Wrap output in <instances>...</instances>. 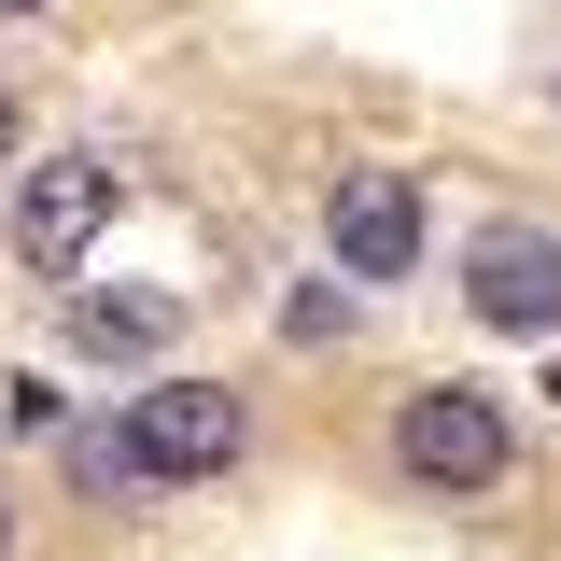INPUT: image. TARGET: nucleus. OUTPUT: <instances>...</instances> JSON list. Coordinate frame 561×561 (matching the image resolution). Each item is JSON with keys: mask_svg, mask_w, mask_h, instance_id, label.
<instances>
[{"mask_svg": "<svg viewBox=\"0 0 561 561\" xmlns=\"http://www.w3.org/2000/svg\"><path fill=\"white\" fill-rule=\"evenodd\" d=\"M113 197H127V183H113L99 154H57V169H28V197H14V253H28L43 280H70V267H84V239L113 225Z\"/></svg>", "mask_w": 561, "mask_h": 561, "instance_id": "nucleus-4", "label": "nucleus"}, {"mask_svg": "<svg viewBox=\"0 0 561 561\" xmlns=\"http://www.w3.org/2000/svg\"><path fill=\"white\" fill-rule=\"evenodd\" d=\"M393 463H408L421 491H491L505 478V408L463 393V379H421L408 421H393Z\"/></svg>", "mask_w": 561, "mask_h": 561, "instance_id": "nucleus-2", "label": "nucleus"}, {"mask_svg": "<svg viewBox=\"0 0 561 561\" xmlns=\"http://www.w3.org/2000/svg\"><path fill=\"white\" fill-rule=\"evenodd\" d=\"M127 449H140L154 491H183V478H225V463L253 449V421H239V393H210V379H154L127 408Z\"/></svg>", "mask_w": 561, "mask_h": 561, "instance_id": "nucleus-1", "label": "nucleus"}, {"mask_svg": "<svg viewBox=\"0 0 561 561\" xmlns=\"http://www.w3.org/2000/svg\"><path fill=\"white\" fill-rule=\"evenodd\" d=\"M0 548H14V505H0Z\"/></svg>", "mask_w": 561, "mask_h": 561, "instance_id": "nucleus-10", "label": "nucleus"}, {"mask_svg": "<svg viewBox=\"0 0 561 561\" xmlns=\"http://www.w3.org/2000/svg\"><path fill=\"white\" fill-rule=\"evenodd\" d=\"M0 14H43V0H0Z\"/></svg>", "mask_w": 561, "mask_h": 561, "instance_id": "nucleus-9", "label": "nucleus"}, {"mask_svg": "<svg viewBox=\"0 0 561 561\" xmlns=\"http://www.w3.org/2000/svg\"><path fill=\"white\" fill-rule=\"evenodd\" d=\"M548 393H561V379H548Z\"/></svg>", "mask_w": 561, "mask_h": 561, "instance_id": "nucleus-11", "label": "nucleus"}, {"mask_svg": "<svg viewBox=\"0 0 561 561\" xmlns=\"http://www.w3.org/2000/svg\"><path fill=\"white\" fill-rule=\"evenodd\" d=\"M463 295H478V323H505V337H561V239L548 225H491L478 253H463Z\"/></svg>", "mask_w": 561, "mask_h": 561, "instance_id": "nucleus-5", "label": "nucleus"}, {"mask_svg": "<svg viewBox=\"0 0 561 561\" xmlns=\"http://www.w3.org/2000/svg\"><path fill=\"white\" fill-rule=\"evenodd\" d=\"M169 337H183V295H169V280H113V295H70V351H99V365H154Z\"/></svg>", "mask_w": 561, "mask_h": 561, "instance_id": "nucleus-6", "label": "nucleus"}, {"mask_svg": "<svg viewBox=\"0 0 561 561\" xmlns=\"http://www.w3.org/2000/svg\"><path fill=\"white\" fill-rule=\"evenodd\" d=\"M323 239H337L351 280H408V267H421V183H408V169H337Z\"/></svg>", "mask_w": 561, "mask_h": 561, "instance_id": "nucleus-3", "label": "nucleus"}, {"mask_svg": "<svg viewBox=\"0 0 561 561\" xmlns=\"http://www.w3.org/2000/svg\"><path fill=\"white\" fill-rule=\"evenodd\" d=\"M70 491H99V505L154 491V478H140V449H127V421H70Z\"/></svg>", "mask_w": 561, "mask_h": 561, "instance_id": "nucleus-7", "label": "nucleus"}, {"mask_svg": "<svg viewBox=\"0 0 561 561\" xmlns=\"http://www.w3.org/2000/svg\"><path fill=\"white\" fill-rule=\"evenodd\" d=\"M0 154H14V84H0Z\"/></svg>", "mask_w": 561, "mask_h": 561, "instance_id": "nucleus-8", "label": "nucleus"}]
</instances>
